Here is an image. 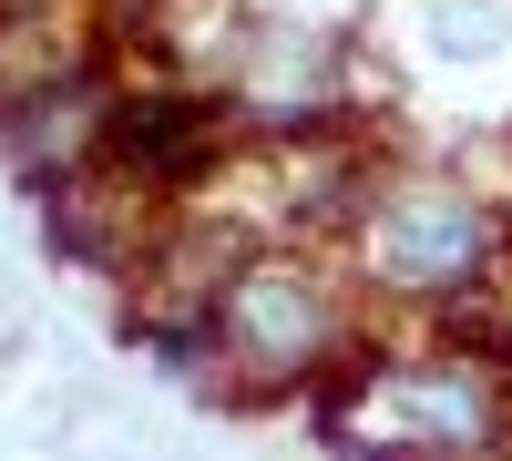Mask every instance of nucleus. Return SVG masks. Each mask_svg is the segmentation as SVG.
<instances>
[{
    "label": "nucleus",
    "instance_id": "obj_1",
    "mask_svg": "<svg viewBox=\"0 0 512 461\" xmlns=\"http://www.w3.org/2000/svg\"><path fill=\"white\" fill-rule=\"evenodd\" d=\"M113 164L175 185V175H195V164H216V113H205L195 93H144V103H123V113H113Z\"/></svg>",
    "mask_w": 512,
    "mask_h": 461
},
{
    "label": "nucleus",
    "instance_id": "obj_2",
    "mask_svg": "<svg viewBox=\"0 0 512 461\" xmlns=\"http://www.w3.org/2000/svg\"><path fill=\"white\" fill-rule=\"evenodd\" d=\"M472 246H482L472 205H400L390 236H379V257H390L400 287H451L461 267H472Z\"/></svg>",
    "mask_w": 512,
    "mask_h": 461
},
{
    "label": "nucleus",
    "instance_id": "obj_3",
    "mask_svg": "<svg viewBox=\"0 0 512 461\" xmlns=\"http://www.w3.org/2000/svg\"><path fill=\"white\" fill-rule=\"evenodd\" d=\"M431 41H441V52H461V62H482V52H502V41H512V21L492 11V0H431Z\"/></svg>",
    "mask_w": 512,
    "mask_h": 461
}]
</instances>
